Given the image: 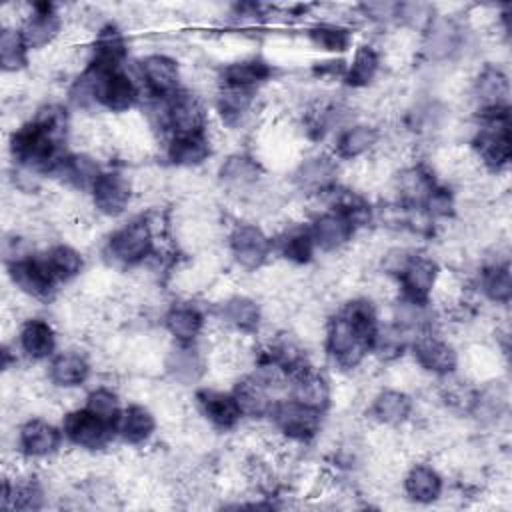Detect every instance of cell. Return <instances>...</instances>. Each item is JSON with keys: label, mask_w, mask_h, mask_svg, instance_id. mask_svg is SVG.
Here are the masks:
<instances>
[{"label": "cell", "mask_w": 512, "mask_h": 512, "mask_svg": "<svg viewBox=\"0 0 512 512\" xmlns=\"http://www.w3.org/2000/svg\"><path fill=\"white\" fill-rule=\"evenodd\" d=\"M380 314L368 296H356L326 320L324 352L330 362L344 372L360 368L374 350L380 332Z\"/></svg>", "instance_id": "cell-1"}, {"label": "cell", "mask_w": 512, "mask_h": 512, "mask_svg": "<svg viewBox=\"0 0 512 512\" xmlns=\"http://www.w3.org/2000/svg\"><path fill=\"white\" fill-rule=\"evenodd\" d=\"M66 142L52 134L38 120L28 118L18 124L8 140L14 168L34 174H50L52 166L66 154Z\"/></svg>", "instance_id": "cell-2"}, {"label": "cell", "mask_w": 512, "mask_h": 512, "mask_svg": "<svg viewBox=\"0 0 512 512\" xmlns=\"http://www.w3.org/2000/svg\"><path fill=\"white\" fill-rule=\"evenodd\" d=\"M156 234L150 216H136L108 234L102 254L112 266L140 268L156 256Z\"/></svg>", "instance_id": "cell-3"}, {"label": "cell", "mask_w": 512, "mask_h": 512, "mask_svg": "<svg viewBox=\"0 0 512 512\" xmlns=\"http://www.w3.org/2000/svg\"><path fill=\"white\" fill-rule=\"evenodd\" d=\"M474 160L490 172H500L510 162V106L478 110L470 138Z\"/></svg>", "instance_id": "cell-4"}, {"label": "cell", "mask_w": 512, "mask_h": 512, "mask_svg": "<svg viewBox=\"0 0 512 512\" xmlns=\"http://www.w3.org/2000/svg\"><path fill=\"white\" fill-rule=\"evenodd\" d=\"M226 248L240 270L256 272L272 256L274 240L256 222H234L226 232Z\"/></svg>", "instance_id": "cell-5"}, {"label": "cell", "mask_w": 512, "mask_h": 512, "mask_svg": "<svg viewBox=\"0 0 512 512\" xmlns=\"http://www.w3.org/2000/svg\"><path fill=\"white\" fill-rule=\"evenodd\" d=\"M322 416L324 414L286 396V398H276L268 414V420L284 442L308 444L320 434Z\"/></svg>", "instance_id": "cell-6"}, {"label": "cell", "mask_w": 512, "mask_h": 512, "mask_svg": "<svg viewBox=\"0 0 512 512\" xmlns=\"http://www.w3.org/2000/svg\"><path fill=\"white\" fill-rule=\"evenodd\" d=\"M420 34V48L428 62H452L464 52L466 26L452 14H436Z\"/></svg>", "instance_id": "cell-7"}, {"label": "cell", "mask_w": 512, "mask_h": 512, "mask_svg": "<svg viewBox=\"0 0 512 512\" xmlns=\"http://www.w3.org/2000/svg\"><path fill=\"white\" fill-rule=\"evenodd\" d=\"M440 276H442V268L436 258L424 252H412V250L408 252L406 260L394 274L398 284V294L422 304H432V296L436 292Z\"/></svg>", "instance_id": "cell-8"}, {"label": "cell", "mask_w": 512, "mask_h": 512, "mask_svg": "<svg viewBox=\"0 0 512 512\" xmlns=\"http://www.w3.org/2000/svg\"><path fill=\"white\" fill-rule=\"evenodd\" d=\"M60 426L64 440L82 452H100L108 448L116 436L114 424L106 422L84 406L66 410Z\"/></svg>", "instance_id": "cell-9"}, {"label": "cell", "mask_w": 512, "mask_h": 512, "mask_svg": "<svg viewBox=\"0 0 512 512\" xmlns=\"http://www.w3.org/2000/svg\"><path fill=\"white\" fill-rule=\"evenodd\" d=\"M408 350L414 358V364L430 376L452 378L458 370L460 356L456 346L448 338L440 336L434 328L416 334Z\"/></svg>", "instance_id": "cell-10"}, {"label": "cell", "mask_w": 512, "mask_h": 512, "mask_svg": "<svg viewBox=\"0 0 512 512\" xmlns=\"http://www.w3.org/2000/svg\"><path fill=\"white\" fill-rule=\"evenodd\" d=\"M134 192V180L124 170L102 168L88 194L96 214L104 218H118L130 208Z\"/></svg>", "instance_id": "cell-11"}, {"label": "cell", "mask_w": 512, "mask_h": 512, "mask_svg": "<svg viewBox=\"0 0 512 512\" xmlns=\"http://www.w3.org/2000/svg\"><path fill=\"white\" fill-rule=\"evenodd\" d=\"M216 176L228 194L238 200H256V194L262 190L264 168L256 156L248 152H232L220 162Z\"/></svg>", "instance_id": "cell-12"}, {"label": "cell", "mask_w": 512, "mask_h": 512, "mask_svg": "<svg viewBox=\"0 0 512 512\" xmlns=\"http://www.w3.org/2000/svg\"><path fill=\"white\" fill-rule=\"evenodd\" d=\"M6 276L12 288L28 300H48L60 284L52 274L44 254H30L22 260L6 264Z\"/></svg>", "instance_id": "cell-13"}, {"label": "cell", "mask_w": 512, "mask_h": 512, "mask_svg": "<svg viewBox=\"0 0 512 512\" xmlns=\"http://www.w3.org/2000/svg\"><path fill=\"white\" fill-rule=\"evenodd\" d=\"M340 162L330 152L304 156L292 170L290 182L296 192L308 198H320L338 186Z\"/></svg>", "instance_id": "cell-14"}, {"label": "cell", "mask_w": 512, "mask_h": 512, "mask_svg": "<svg viewBox=\"0 0 512 512\" xmlns=\"http://www.w3.org/2000/svg\"><path fill=\"white\" fill-rule=\"evenodd\" d=\"M138 80L148 98L166 100L182 90V70L174 56L150 52L138 60Z\"/></svg>", "instance_id": "cell-15"}, {"label": "cell", "mask_w": 512, "mask_h": 512, "mask_svg": "<svg viewBox=\"0 0 512 512\" xmlns=\"http://www.w3.org/2000/svg\"><path fill=\"white\" fill-rule=\"evenodd\" d=\"M18 28L30 52L50 48L64 30V18L60 14V6L52 2L26 4Z\"/></svg>", "instance_id": "cell-16"}, {"label": "cell", "mask_w": 512, "mask_h": 512, "mask_svg": "<svg viewBox=\"0 0 512 512\" xmlns=\"http://www.w3.org/2000/svg\"><path fill=\"white\" fill-rule=\"evenodd\" d=\"M62 440V426H56L46 418L32 416L18 426L16 452L22 460H46L58 454Z\"/></svg>", "instance_id": "cell-17"}, {"label": "cell", "mask_w": 512, "mask_h": 512, "mask_svg": "<svg viewBox=\"0 0 512 512\" xmlns=\"http://www.w3.org/2000/svg\"><path fill=\"white\" fill-rule=\"evenodd\" d=\"M308 230L312 234L316 252H324V254L342 252L358 232L352 218L344 210L332 208V206L318 210L312 216Z\"/></svg>", "instance_id": "cell-18"}, {"label": "cell", "mask_w": 512, "mask_h": 512, "mask_svg": "<svg viewBox=\"0 0 512 512\" xmlns=\"http://www.w3.org/2000/svg\"><path fill=\"white\" fill-rule=\"evenodd\" d=\"M164 104L168 136L208 132V110L204 106V100L196 92L182 88L174 96L166 98Z\"/></svg>", "instance_id": "cell-19"}, {"label": "cell", "mask_w": 512, "mask_h": 512, "mask_svg": "<svg viewBox=\"0 0 512 512\" xmlns=\"http://www.w3.org/2000/svg\"><path fill=\"white\" fill-rule=\"evenodd\" d=\"M194 404L204 422L218 432H232L242 422V412L232 390H220L212 386L196 388Z\"/></svg>", "instance_id": "cell-20"}, {"label": "cell", "mask_w": 512, "mask_h": 512, "mask_svg": "<svg viewBox=\"0 0 512 512\" xmlns=\"http://www.w3.org/2000/svg\"><path fill=\"white\" fill-rule=\"evenodd\" d=\"M216 320L230 332L252 336L264 322V310L258 300L248 294H230L216 304Z\"/></svg>", "instance_id": "cell-21"}, {"label": "cell", "mask_w": 512, "mask_h": 512, "mask_svg": "<svg viewBox=\"0 0 512 512\" xmlns=\"http://www.w3.org/2000/svg\"><path fill=\"white\" fill-rule=\"evenodd\" d=\"M382 130L372 122H350L344 124L332 144V156L338 162H356L380 148Z\"/></svg>", "instance_id": "cell-22"}, {"label": "cell", "mask_w": 512, "mask_h": 512, "mask_svg": "<svg viewBox=\"0 0 512 512\" xmlns=\"http://www.w3.org/2000/svg\"><path fill=\"white\" fill-rule=\"evenodd\" d=\"M16 350L30 362H48L58 352V336L50 320L30 316L20 322L16 332Z\"/></svg>", "instance_id": "cell-23"}, {"label": "cell", "mask_w": 512, "mask_h": 512, "mask_svg": "<svg viewBox=\"0 0 512 512\" xmlns=\"http://www.w3.org/2000/svg\"><path fill=\"white\" fill-rule=\"evenodd\" d=\"M164 372L178 386H194L208 372V358L198 342H174L164 356Z\"/></svg>", "instance_id": "cell-24"}, {"label": "cell", "mask_w": 512, "mask_h": 512, "mask_svg": "<svg viewBox=\"0 0 512 512\" xmlns=\"http://www.w3.org/2000/svg\"><path fill=\"white\" fill-rule=\"evenodd\" d=\"M274 76V66L260 56H246L222 64L216 74L218 86L258 92Z\"/></svg>", "instance_id": "cell-25"}, {"label": "cell", "mask_w": 512, "mask_h": 512, "mask_svg": "<svg viewBox=\"0 0 512 512\" xmlns=\"http://www.w3.org/2000/svg\"><path fill=\"white\" fill-rule=\"evenodd\" d=\"M470 96L478 110L508 108L510 82L506 70L496 62L480 66L470 82Z\"/></svg>", "instance_id": "cell-26"}, {"label": "cell", "mask_w": 512, "mask_h": 512, "mask_svg": "<svg viewBox=\"0 0 512 512\" xmlns=\"http://www.w3.org/2000/svg\"><path fill=\"white\" fill-rule=\"evenodd\" d=\"M394 192L396 202L410 206V208H422L430 192L440 184L434 170L424 162H412L402 166L394 180Z\"/></svg>", "instance_id": "cell-27"}, {"label": "cell", "mask_w": 512, "mask_h": 512, "mask_svg": "<svg viewBox=\"0 0 512 512\" xmlns=\"http://www.w3.org/2000/svg\"><path fill=\"white\" fill-rule=\"evenodd\" d=\"M92 374V364L88 356L76 348L58 350L46 364L48 382L64 392L82 388Z\"/></svg>", "instance_id": "cell-28"}, {"label": "cell", "mask_w": 512, "mask_h": 512, "mask_svg": "<svg viewBox=\"0 0 512 512\" xmlns=\"http://www.w3.org/2000/svg\"><path fill=\"white\" fill-rule=\"evenodd\" d=\"M288 396L320 414L332 406V384L330 378L314 366H306L290 376Z\"/></svg>", "instance_id": "cell-29"}, {"label": "cell", "mask_w": 512, "mask_h": 512, "mask_svg": "<svg viewBox=\"0 0 512 512\" xmlns=\"http://www.w3.org/2000/svg\"><path fill=\"white\" fill-rule=\"evenodd\" d=\"M214 154V140L208 132L200 134H170L164 146L166 160L176 168H200Z\"/></svg>", "instance_id": "cell-30"}, {"label": "cell", "mask_w": 512, "mask_h": 512, "mask_svg": "<svg viewBox=\"0 0 512 512\" xmlns=\"http://www.w3.org/2000/svg\"><path fill=\"white\" fill-rule=\"evenodd\" d=\"M414 412V400L406 390L400 388H380L368 406V416L372 422L386 428H400L410 422Z\"/></svg>", "instance_id": "cell-31"}, {"label": "cell", "mask_w": 512, "mask_h": 512, "mask_svg": "<svg viewBox=\"0 0 512 512\" xmlns=\"http://www.w3.org/2000/svg\"><path fill=\"white\" fill-rule=\"evenodd\" d=\"M258 92L218 86L214 88V114L218 116L222 128L238 130L252 116Z\"/></svg>", "instance_id": "cell-32"}, {"label": "cell", "mask_w": 512, "mask_h": 512, "mask_svg": "<svg viewBox=\"0 0 512 512\" xmlns=\"http://www.w3.org/2000/svg\"><path fill=\"white\" fill-rule=\"evenodd\" d=\"M102 172L100 162L88 152H66L50 170L48 176L58 180L62 186L78 192H90L94 180Z\"/></svg>", "instance_id": "cell-33"}, {"label": "cell", "mask_w": 512, "mask_h": 512, "mask_svg": "<svg viewBox=\"0 0 512 512\" xmlns=\"http://www.w3.org/2000/svg\"><path fill=\"white\" fill-rule=\"evenodd\" d=\"M402 492L414 504H432L444 494V476L430 462H414L402 476Z\"/></svg>", "instance_id": "cell-34"}, {"label": "cell", "mask_w": 512, "mask_h": 512, "mask_svg": "<svg viewBox=\"0 0 512 512\" xmlns=\"http://www.w3.org/2000/svg\"><path fill=\"white\" fill-rule=\"evenodd\" d=\"M162 326L174 342H198L206 328V314L192 302H178L168 306V310L162 314Z\"/></svg>", "instance_id": "cell-35"}, {"label": "cell", "mask_w": 512, "mask_h": 512, "mask_svg": "<svg viewBox=\"0 0 512 512\" xmlns=\"http://www.w3.org/2000/svg\"><path fill=\"white\" fill-rule=\"evenodd\" d=\"M158 430L156 414L144 404H128L122 408L116 422V436L126 446H146Z\"/></svg>", "instance_id": "cell-36"}, {"label": "cell", "mask_w": 512, "mask_h": 512, "mask_svg": "<svg viewBox=\"0 0 512 512\" xmlns=\"http://www.w3.org/2000/svg\"><path fill=\"white\" fill-rule=\"evenodd\" d=\"M232 394L238 402V408L242 412V418L248 420H262L268 418L272 404L276 402V394L272 390H268L252 372L240 376L234 386H232Z\"/></svg>", "instance_id": "cell-37"}, {"label": "cell", "mask_w": 512, "mask_h": 512, "mask_svg": "<svg viewBox=\"0 0 512 512\" xmlns=\"http://www.w3.org/2000/svg\"><path fill=\"white\" fill-rule=\"evenodd\" d=\"M380 70H382V52L374 44L362 42L354 48L352 58L346 62V72L342 82L352 90H362L374 84Z\"/></svg>", "instance_id": "cell-38"}, {"label": "cell", "mask_w": 512, "mask_h": 512, "mask_svg": "<svg viewBox=\"0 0 512 512\" xmlns=\"http://www.w3.org/2000/svg\"><path fill=\"white\" fill-rule=\"evenodd\" d=\"M308 42L320 50L330 54L332 58L346 54L354 46V32L348 24L344 22H334V20H320L308 26L306 30Z\"/></svg>", "instance_id": "cell-39"}, {"label": "cell", "mask_w": 512, "mask_h": 512, "mask_svg": "<svg viewBox=\"0 0 512 512\" xmlns=\"http://www.w3.org/2000/svg\"><path fill=\"white\" fill-rule=\"evenodd\" d=\"M476 286L488 302L496 306H508L512 298V276L508 258H494L486 262L480 268Z\"/></svg>", "instance_id": "cell-40"}, {"label": "cell", "mask_w": 512, "mask_h": 512, "mask_svg": "<svg viewBox=\"0 0 512 512\" xmlns=\"http://www.w3.org/2000/svg\"><path fill=\"white\" fill-rule=\"evenodd\" d=\"M42 254L58 282H72L84 272V254L72 244L56 242L50 244Z\"/></svg>", "instance_id": "cell-41"}, {"label": "cell", "mask_w": 512, "mask_h": 512, "mask_svg": "<svg viewBox=\"0 0 512 512\" xmlns=\"http://www.w3.org/2000/svg\"><path fill=\"white\" fill-rule=\"evenodd\" d=\"M30 48L18 26H2L0 32V66L4 74H18L30 62Z\"/></svg>", "instance_id": "cell-42"}, {"label": "cell", "mask_w": 512, "mask_h": 512, "mask_svg": "<svg viewBox=\"0 0 512 512\" xmlns=\"http://www.w3.org/2000/svg\"><path fill=\"white\" fill-rule=\"evenodd\" d=\"M278 250H280L282 258L290 264L302 266V264L312 262V258L316 254V246H314L308 226L296 224V226L286 228L282 232V236L278 238Z\"/></svg>", "instance_id": "cell-43"}, {"label": "cell", "mask_w": 512, "mask_h": 512, "mask_svg": "<svg viewBox=\"0 0 512 512\" xmlns=\"http://www.w3.org/2000/svg\"><path fill=\"white\" fill-rule=\"evenodd\" d=\"M82 406L88 408L90 412H94L96 416L104 418L106 422L114 424V426H116L118 416H120V412L124 408L122 402H120L118 392L114 388H110V386H104V384L88 390V394L84 396V404Z\"/></svg>", "instance_id": "cell-44"}, {"label": "cell", "mask_w": 512, "mask_h": 512, "mask_svg": "<svg viewBox=\"0 0 512 512\" xmlns=\"http://www.w3.org/2000/svg\"><path fill=\"white\" fill-rule=\"evenodd\" d=\"M398 8L400 2H362L354 8L358 18H364L376 26L398 24Z\"/></svg>", "instance_id": "cell-45"}]
</instances>
